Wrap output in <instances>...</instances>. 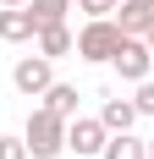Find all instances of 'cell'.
Masks as SVG:
<instances>
[{
  "instance_id": "17",
  "label": "cell",
  "mask_w": 154,
  "mask_h": 159,
  "mask_svg": "<svg viewBox=\"0 0 154 159\" xmlns=\"http://www.w3.org/2000/svg\"><path fill=\"white\" fill-rule=\"evenodd\" d=\"M0 6H28V0H0Z\"/></svg>"
},
{
  "instance_id": "19",
  "label": "cell",
  "mask_w": 154,
  "mask_h": 159,
  "mask_svg": "<svg viewBox=\"0 0 154 159\" xmlns=\"http://www.w3.org/2000/svg\"><path fill=\"white\" fill-rule=\"evenodd\" d=\"M143 6H154V0H143Z\"/></svg>"
},
{
  "instance_id": "6",
  "label": "cell",
  "mask_w": 154,
  "mask_h": 159,
  "mask_svg": "<svg viewBox=\"0 0 154 159\" xmlns=\"http://www.w3.org/2000/svg\"><path fill=\"white\" fill-rule=\"evenodd\" d=\"M0 39H6V44H28V39H39V22H33L28 6H6V11H0Z\"/></svg>"
},
{
  "instance_id": "15",
  "label": "cell",
  "mask_w": 154,
  "mask_h": 159,
  "mask_svg": "<svg viewBox=\"0 0 154 159\" xmlns=\"http://www.w3.org/2000/svg\"><path fill=\"white\" fill-rule=\"evenodd\" d=\"M77 6H83V11H88V16H110V11H116V6H121V0H77Z\"/></svg>"
},
{
  "instance_id": "4",
  "label": "cell",
  "mask_w": 154,
  "mask_h": 159,
  "mask_svg": "<svg viewBox=\"0 0 154 159\" xmlns=\"http://www.w3.org/2000/svg\"><path fill=\"white\" fill-rule=\"evenodd\" d=\"M11 82H17V93L44 99V93H50V82H55V66H50V55H22V61L11 66Z\"/></svg>"
},
{
  "instance_id": "7",
  "label": "cell",
  "mask_w": 154,
  "mask_h": 159,
  "mask_svg": "<svg viewBox=\"0 0 154 159\" xmlns=\"http://www.w3.org/2000/svg\"><path fill=\"white\" fill-rule=\"evenodd\" d=\"M110 16H116V28H121L127 39H143V33H149V22H154V6H143V0H121Z\"/></svg>"
},
{
  "instance_id": "10",
  "label": "cell",
  "mask_w": 154,
  "mask_h": 159,
  "mask_svg": "<svg viewBox=\"0 0 154 159\" xmlns=\"http://www.w3.org/2000/svg\"><path fill=\"white\" fill-rule=\"evenodd\" d=\"M77 99H83V93H77L72 82H50V93H44V110H55L61 121H77Z\"/></svg>"
},
{
  "instance_id": "5",
  "label": "cell",
  "mask_w": 154,
  "mask_h": 159,
  "mask_svg": "<svg viewBox=\"0 0 154 159\" xmlns=\"http://www.w3.org/2000/svg\"><path fill=\"white\" fill-rule=\"evenodd\" d=\"M110 66L121 71V82H149V71H154V49L143 44V39H121V49L110 55Z\"/></svg>"
},
{
  "instance_id": "16",
  "label": "cell",
  "mask_w": 154,
  "mask_h": 159,
  "mask_svg": "<svg viewBox=\"0 0 154 159\" xmlns=\"http://www.w3.org/2000/svg\"><path fill=\"white\" fill-rule=\"evenodd\" d=\"M143 44H149V49H154V22H149V33H143Z\"/></svg>"
},
{
  "instance_id": "2",
  "label": "cell",
  "mask_w": 154,
  "mask_h": 159,
  "mask_svg": "<svg viewBox=\"0 0 154 159\" xmlns=\"http://www.w3.org/2000/svg\"><path fill=\"white\" fill-rule=\"evenodd\" d=\"M121 39L127 33L116 28V16H88L83 22V33H77V55L83 61H94V66H105L116 49H121Z\"/></svg>"
},
{
  "instance_id": "12",
  "label": "cell",
  "mask_w": 154,
  "mask_h": 159,
  "mask_svg": "<svg viewBox=\"0 0 154 159\" xmlns=\"http://www.w3.org/2000/svg\"><path fill=\"white\" fill-rule=\"evenodd\" d=\"M28 11L39 28H55V22H66V11H72V0H28Z\"/></svg>"
},
{
  "instance_id": "14",
  "label": "cell",
  "mask_w": 154,
  "mask_h": 159,
  "mask_svg": "<svg viewBox=\"0 0 154 159\" xmlns=\"http://www.w3.org/2000/svg\"><path fill=\"white\" fill-rule=\"evenodd\" d=\"M0 159H28V143L22 137H0Z\"/></svg>"
},
{
  "instance_id": "1",
  "label": "cell",
  "mask_w": 154,
  "mask_h": 159,
  "mask_svg": "<svg viewBox=\"0 0 154 159\" xmlns=\"http://www.w3.org/2000/svg\"><path fill=\"white\" fill-rule=\"evenodd\" d=\"M22 143H28V154H33V159H55V154L66 148V121H61L55 110H44V104H39V110H28Z\"/></svg>"
},
{
  "instance_id": "9",
  "label": "cell",
  "mask_w": 154,
  "mask_h": 159,
  "mask_svg": "<svg viewBox=\"0 0 154 159\" xmlns=\"http://www.w3.org/2000/svg\"><path fill=\"white\" fill-rule=\"evenodd\" d=\"M99 121H105V132H132L138 126V104H132V99H105Z\"/></svg>"
},
{
  "instance_id": "8",
  "label": "cell",
  "mask_w": 154,
  "mask_h": 159,
  "mask_svg": "<svg viewBox=\"0 0 154 159\" xmlns=\"http://www.w3.org/2000/svg\"><path fill=\"white\" fill-rule=\"evenodd\" d=\"M72 49H77V33L66 28V22H55V28H39V55L61 61V55H72Z\"/></svg>"
},
{
  "instance_id": "13",
  "label": "cell",
  "mask_w": 154,
  "mask_h": 159,
  "mask_svg": "<svg viewBox=\"0 0 154 159\" xmlns=\"http://www.w3.org/2000/svg\"><path fill=\"white\" fill-rule=\"evenodd\" d=\"M132 104H138V115H154V77L138 82V99H132Z\"/></svg>"
},
{
  "instance_id": "11",
  "label": "cell",
  "mask_w": 154,
  "mask_h": 159,
  "mask_svg": "<svg viewBox=\"0 0 154 159\" xmlns=\"http://www.w3.org/2000/svg\"><path fill=\"white\" fill-rule=\"evenodd\" d=\"M99 159H149V143H138L132 132H110V143Z\"/></svg>"
},
{
  "instance_id": "18",
  "label": "cell",
  "mask_w": 154,
  "mask_h": 159,
  "mask_svg": "<svg viewBox=\"0 0 154 159\" xmlns=\"http://www.w3.org/2000/svg\"><path fill=\"white\" fill-rule=\"evenodd\" d=\"M149 159H154V137H149Z\"/></svg>"
},
{
  "instance_id": "3",
  "label": "cell",
  "mask_w": 154,
  "mask_h": 159,
  "mask_svg": "<svg viewBox=\"0 0 154 159\" xmlns=\"http://www.w3.org/2000/svg\"><path fill=\"white\" fill-rule=\"evenodd\" d=\"M105 143H110V132H105V121L99 115H77V121H66V148H72V159H99L105 154Z\"/></svg>"
}]
</instances>
